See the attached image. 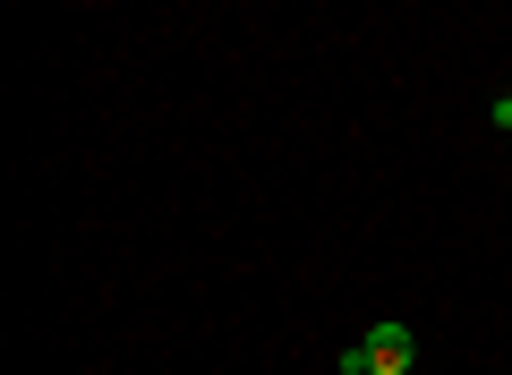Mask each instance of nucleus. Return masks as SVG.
Returning <instances> with one entry per match:
<instances>
[{
	"label": "nucleus",
	"mask_w": 512,
	"mask_h": 375,
	"mask_svg": "<svg viewBox=\"0 0 512 375\" xmlns=\"http://www.w3.org/2000/svg\"><path fill=\"white\" fill-rule=\"evenodd\" d=\"M350 358H359L367 375H410L419 367V333H410V324H367V333L350 341Z\"/></svg>",
	"instance_id": "nucleus-1"
},
{
	"label": "nucleus",
	"mask_w": 512,
	"mask_h": 375,
	"mask_svg": "<svg viewBox=\"0 0 512 375\" xmlns=\"http://www.w3.org/2000/svg\"><path fill=\"white\" fill-rule=\"evenodd\" d=\"M342 375H367V367H359V358H350V350H342Z\"/></svg>",
	"instance_id": "nucleus-2"
}]
</instances>
